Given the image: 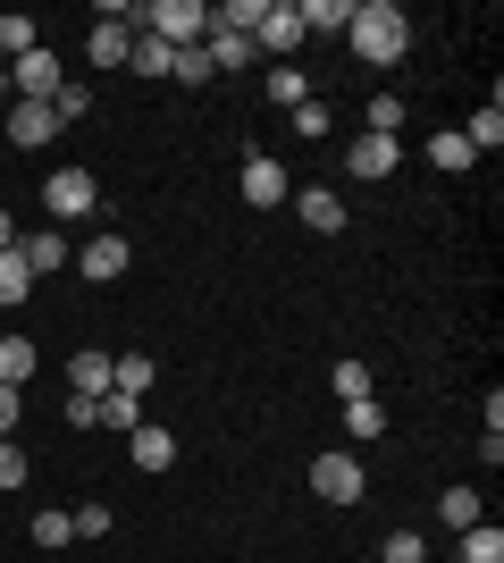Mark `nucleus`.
I'll list each match as a JSON object with an SVG mask.
<instances>
[{
	"instance_id": "nucleus-26",
	"label": "nucleus",
	"mask_w": 504,
	"mask_h": 563,
	"mask_svg": "<svg viewBox=\"0 0 504 563\" xmlns=\"http://www.w3.org/2000/svg\"><path fill=\"white\" fill-rule=\"evenodd\" d=\"M34 295V269H25V253H0V303H25Z\"/></svg>"
},
{
	"instance_id": "nucleus-7",
	"label": "nucleus",
	"mask_w": 504,
	"mask_h": 563,
	"mask_svg": "<svg viewBox=\"0 0 504 563\" xmlns=\"http://www.w3.org/2000/svg\"><path fill=\"white\" fill-rule=\"evenodd\" d=\"M0 135L18 143V152H43V143L59 135V118H51V101H9V118H0Z\"/></svg>"
},
{
	"instance_id": "nucleus-12",
	"label": "nucleus",
	"mask_w": 504,
	"mask_h": 563,
	"mask_svg": "<svg viewBox=\"0 0 504 563\" xmlns=\"http://www.w3.org/2000/svg\"><path fill=\"white\" fill-rule=\"evenodd\" d=\"M126 454H135V471H168L177 463V438H168V429H126Z\"/></svg>"
},
{
	"instance_id": "nucleus-37",
	"label": "nucleus",
	"mask_w": 504,
	"mask_h": 563,
	"mask_svg": "<svg viewBox=\"0 0 504 563\" xmlns=\"http://www.w3.org/2000/svg\"><path fill=\"white\" fill-rule=\"evenodd\" d=\"M18 396H25V387H0V438L18 429Z\"/></svg>"
},
{
	"instance_id": "nucleus-30",
	"label": "nucleus",
	"mask_w": 504,
	"mask_h": 563,
	"mask_svg": "<svg viewBox=\"0 0 504 563\" xmlns=\"http://www.w3.org/2000/svg\"><path fill=\"white\" fill-rule=\"evenodd\" d=\"M168 76H177V85H211V51H202V43H193V51H177V68H168Z\"/></svg>"
},
{
	"instance_id": "nucleus-16",
	"label": "nucleus",
	"mask_w": 504,
	"mask_h": 563,
	"mask_svg": "<svg viewBox=\"0 0 504 563\" xmlns=\"http://www.w3.org/2000/svg\"><path fill=\"white\" fill-rule=\"evenodd\" d=\"M294 18H303V34H345V25H354V0H294Z\"/></svg>"
},
{
	"instance_id": "nucleus-35",
	"label": "nucleus",
	"mask_w": 504,
	"mask_h": 563,
	"mask_svg": "<svg viewBox=\"0 0 504 563\" xmlns=\"http://www.w3.org/2000/svg\"><path fill=\"white\" fill-rule=\"evenodd\" d=\"M0 488H25V454H18V438H0Z\"/></svg>"
},
{
	"instance_id": "nucleus-10",
	"label": "nucleus",
	"mask_w": 504,
	"mask_h": 563,
	"mask_svg": "<svg viewBox=\"0 0 504 563\" xmlns=\"http://www.w3.org/2000/svg\"><path fill=\"white\" fill-rule=\"evenodd\" d=\"M126 235H85V253H76V269H85V278L93 286H110V278H126Z\"/></svg>"
},
{
	"instance_id": "nucleus-5",
	"label": "nucleus",
	"mask_w": 504,
	"mask_h": 563,
	"mask_svg": "<svg viewBox=\"0 0 504 563\" xmlns=\"http://www.w3.org/2000/svg\"><path fill=\"white\" fill-rule=\"evenodd\" d=\"M93 202H101V186L85 177V168H51V177H43V211L51 219H85Z\"/></svg>"
},
{
	"instance_id": "nucleus-31",
	"label": "nucleus",
	"mask_w": 504,
	"mask_h": 563,
	"mask_svg": "<svg viewBox=\"0 0 504 563\" xmlns=\"http://www.w3.org/2000/svg\"><path fill=\"white\" fill-rule=\"evenodd\" d=\"M395 126H404V93H379V101H370V126H361V135H395Z\"/></svg>"
},
{
	"instance_id": "nucleus-23",
	"label": "nucleus",
	"mask_w": 504,
	"mask_h": 563,
	"mask_svg": "<svg viewBox=\"0 0 504 563\" xmlns=\"http://www.w3.org/2000/svg\"><path fill=\"white\" fill-rule=\"evenodd\" d=\"M202 51H211V68H219V76H227V68H253V59H261V51L244 43V34H219V25H211V43H202Z\"/></svg>"
},
{
	"instance_id": "nucleus-8",
	"label": "nucleus",
	"mask_w": 504,
	"mask_h": 563,
	"mask_svg": "<svg viewBox=\"0 0 504 563\" xmlns=\"http://www.w3.org/2000/svg\"><path fill=\"white\" fill-rule=\"evenodd\" d=\"M345 168H354L361 186H379V177H395V168H404V143H395V135H354Z\"/></svg>"
},
{
	"instance_id": "nucleus-39",
	"label": "nucleus",
	"mask_w": 504,
	"mask_h": 563,
	"mask_svg": "<svg viewBox=\"0 0 504 563\" xmlns=\"http://www.w3.org/2000/svg\"><path fill=\"white\" fill-rule=\"evenodd\" d=\"M0 93H9V59H0Z\"/></svg>"
},
{
	"instance_id": "nucleus-22",
	"label": "nucleus",
	"mask_w": 504,
	"mask_h": 563,
	"mask_svg": "<svg viewBox=\"0 0 504 563\" xmlns=\"http://www.w3.org/2000/svg\"><path fill=\"white\" fill-rule=\"evenodd\" d=\"M110 387H119V396H152V353H119V362H110Z\"/></svg>"
},
{
	"instance_id": "nucleus-32",
	"label": "nucleus",
	"mask_w": 504,
	"mask_h": 563,
	"mask_svg": "<svg viewBox=\"0 0 504 563\" xmlns=\"http://www.w3.org/2000/svg\"><path fill=\"white\" fill-rule=\"evenodd\" d=\"M85 110H93V93H85V85H59V93H51V118H59V126H76Z\"/></svg>"
},
{
	"instance_id": "nucleus-2",
	"label": "nucleus",
	"mask_w": 504,
	"mask_h": 563,
	"mask_svg": "<svg viewBox=\"0 0 504 563\" xmlns=\"http://www.w3.org/2000/svg\"><path fill=\"white\" fill-rule=\"evenodd\" d=\"M135 25L160 34L168 51H193L202 34H211V9H202V0H152V9H135Z\"/></svg>"
},
{
	"instance_id": "nucleus-25",
	"label": "nucleus",
	"mask_w": 504,
	"mask_h": 563,
	"mask_svg": "<svg viewBox=\"0 0 504 563\" xmlns=\"http://www.w3.org/2000/svg\"><path fill=\"white\" fill-rule=\"evenodd\" d=\"M126 68H144V76H168V68H177V51H168L160 34H135V51H126Z\"/></svg>"
},
{
	"instance_id": "nucleus-36",
	"label": "nucleus",
	"mask_w": 504,
	"mask_h": 563,
	"mask_svg": "<svg viewBox=\"0 0 504 563\" xmlns=\"http://www.w3.org/2000/svg\"><path fill=\"white\" fill-rule=\"evenodd\" d=\"M76 539H110V505H85V514H76Z\"/></svg>"
},
{
	"instance_id": "nucleus-29",
	"label": "nucleus",
	"mask_w": 504,
	"mask_h": 563,
	"mask_svg": "<svg viewBox=\"0 0 504 563\" xmlns=\"http://www.w3.org/2000/svg\"><path fill=\"white\" fill-rule=\"evenodd\" d=\"M379 563H429V547H421V530H387Z\"/></svg>"
},
{
	"instance_id": "nucleus-34",
	"label": "nucleus",
	"mask_w": 504,
	"mask_h": 563,
	"mask_svg": "<svg viewBox=\"0 0 504 563\" xmlns=\"http://www.w3.org/2000/svg\"><path fill=\"white\" fill-rule=\"evenodd\" d=\"M328 126H336V118L320 110V101H303V110H294V135H303V143H320V135H328Z\"/></svg>"
},
{
	"instance_id": "nucleus-38",
	"label": "nucleus",
	"mask_w": 504,
	"mask_h": 563,
	"mask_svg": "<svg viewBox=\"0 0 504 563\" xmlns=\"http://www.w3.org/2000/svg\"><path fill=\"white\" fill-rule=\"evenodd\" d=\"M0 253H18V219L0 211Z\"/></svg>"
},
{
	"instance_id": "nucleus-14",
	"label": "nucleus",
	"mask_w": 504,
	"mask_h": 563,
	"mask_svg": "<svg viewBox=\"0 0 504 563\" xmlns=\"http://www.w3.org/2000/svg\"><path fill=\"white\" fill-rule=\"evenodd\" d=\"M110 362H119V353H93V345H76V362H68V396H110Z\"/></svg>"
},
{
	"instance_id": "nucleus-28",
	"label": "nucleus",
	"mask_w": 504,
	"mask_h": 563,
	"mask_svg": "<svg viewBox=\"0 0 504 563\" xmlns=\"http://www.w3.org/2000/svg\"><path fill=\"white\" fill-rule=\"evenodd\" d=\"M345 429H354V438H387V412H379V396L345 404Z\"/></svg>"
},
{
	"instance_id": "nucleus-17",
	"label": "nucleus",
	"mask_w": 504,
	"mask_h": 563,
	"mask_svg": "<svg viewBox=\"0 0 504 563\" xmlns=\"http://www.w3.org/2000/svg\"><path fill=\"white\" fill-rule=\"evenodd\" d=\"M93 429H144V396H93Z\"/></svg>"
},
{
	"instance_id": "nucleus-18",
	"label": "nucleus",
	"mask_w": 504,
	"mask_h": 563,
	"mask_svg": "<svg viewBox=\"0 0 504 563\" xmlns=\"http://www.w3.org/2000/svg\"><path fill=\"white\" fill-rule=\"evenodd\" d=\"M261 93L278 101V110H303V101H312V76H303V68H269V76H261Z\"/></svg>"
},
{
	"instance_id": "nucleus-15",
	"label": "nucleus",
	"mask_w": 504,
	"mask_h": 563,
	"mask_svg": "<svg viewBox=\"0 0 504 563\" xmlns=\"http://www.w3.org/2000/svg\"><path fill=\"white\" fill-rule=\"evenodd\" d=\"M18 253H25V269H34V278H51V269H68V261H76V244H68V235H25V244H18Z\"/></svg>"
},
{
	"instance_id": "nucleus-21",
	"label": "nucleus",
	"mask_w": 504,
	"mask_h": 563,
	"mask_svg": "<svg viewBox=\"0 0 504 563\" xmlns=\"http://www.w3.org/2000/svg\"><path fill=\"white\" fill-rule=\"evenodd\" d=\"M462 539V563H504V530L496 521H471V530H455Z\"/></svg>"
},
{
	"instance_id": "nucleus-6",
	"label": "nucleus",
	"mask_w": 504,
	"mask_h": 563,
	"mask_svg": "<svg viewBox=\"0 0 504 563\" xmlns=\"http://www.w3.org/2000/svg\"><path fill=\"white\" fill-rule=\"evenodd\" d=\"M312 496H328V505H361L370 479H361L354 454H320V463H312Z\"/></svg>"
},
{
	"instance_id": "nucleus-19",
	"label": "nucleus",
	"mask_w": 504,
	"mask_h": 563,
	"mask_svg": "<svg viewBox=\"0 0 504 563\" xmlns=\"http://www.w3.org/2000/svg\"><path fill=\"white\" fill-rule=\"evenodd\" d=\"M437 521H446V530H471V521H488L480 488H446V496H437Z\"/></svg>"
},
{
	"instance_id": "nucleus-27",
	"label": "nucleus",
	"mask_w": 504,
	"mask_h": 563,
	"mask_svg": "<svg viewBox=\"0 0 504 563\" xmlns=\"http://www.w3.org/2000/svg\"><path fill=\"white\" fill-rule=\"evenodd\" d=\"M34 547H51V555L76 547V514H34Z\"/></svg>"
},
{
	"instance_id": "nucleus-4",
	"label": "nucleus",
	"mask_w": 504,
	"mask_h": 563,
	"mask_svg": "<svg viewBox=\"0 0 504 563\" xmlns=\"http://www.w3.org/2000/svg\"><path fill=\"white\" fill-rule=\"evenodd\" d=\"M59 85H68L59 51H25V59H9V93H18V101H51Z\"/></svg>"
},
{
	"instance_id": "nucleus-20",
	"label": "nucleus",
	"mask_w": 504,
	"mask_h": 563,
	"mask_svg": "<svg viewBox=\"0 0 504 563\" xmlns=\"http://www.w3.org/2000/svg\"><path fill=\"white\" fill-rule=\"evenodd\" d=\"M480 161L471 143H462V126H446V135H429V168H446V177H462V168Z\"/></svg>"
},
{
	"instance_id": "nucleus-1",
	"label": "nucleus",
	"mask_w": 504,
	"mask_h": 563,
	"mask_svg": "<svg viewBox=\"0 0 504 563\" xmlns=\"http://www.w3.org/2000/svg\"><path fill=\"white\" fill-rule=\"evenodd\" d=\"M345 51H354V59H370V68H395V59L412 51V18L395 9V0H361L354 25H345Z\"/></svg>"
},
{
	"instance_id": "nucleus-3",
	"label": "nucleus",
	"mask_w": 504,
	"mask_h": 563,
	"mask_svg": "<svg viewBox=\"0 0 504 563\" xmlns=\"http://www.w3.org/2000/svg\"><path fill=\"white\" fill-rule=\"evenodd\" d=\"M303 43H312V34H303V18H294V0H269L261 25H253V51H269L278 68H294V51H303Z\"/></svg>"
},
{
	"instance_id": "nucleus-40",
	"label": "nucleus",
	"mask_w": 504,
	"mask_h": 563,
	"mask_svg": "<svg viewBox=\"0 0 504 563\" xmlns=\"http://www.w3.org/2000/svg\"><path fill=\"white\" fill-rule=\"evenodd\" d=\"M0 118H9V93H0Z\"/></svg>"
},
{
	"instance_id": "nucleus-9",
	"label": "nucleus",
	"mask_w": 504,
	"mask_h": 563,
	"mask_svg": "<svg viewBox=\"0 0 504 563\" xmlns=\"http://www.w3.org/2000/svg\"><path fill=\"white\" fill-rule=\"evenodd\" d=\"M244 202H253V211H278V202H287V168L269 161V152H244Z\"/></svg>"
},
{
	"instance_id": "nucleus-11",
	"label": "nucleus",
	"mask_w": 504,
	"mask_h": 563,
	"mask_svg": "<svg viewBox=\"0 0 504 563\" xmlns=\"http://www.w3.org/2000/svg\"><path fill=\"white\" fill-rule=\"evenodd\" d=\"M294 219L312 235H345V202H336L328 186H312V194H294Z\"/></svg>"
},
{
	"instance_id": "nucleus-24",
	"label": "nucleus",
	"mask_w": 504,
	"mask_h": 563,
	"mask_svg": "<svg viewBox=\"0 0 504 563\" xmlns=\"http://www.w3.org/2000/svg\"><path fill=\"white\" fill-rule=\"evenodd\" d=\"M25 51H43V25L34 18H0V59H25Z\"/></svg>"
},
{
	"instance_id": "nucleus-33",
	"label": "nucleus",
	"mask_w": 504,
	"mask_h": 563,
	"mask_svg": "<svg viewBox=\"0 0 504 563\" xmlns=\"http://www.w3.org/2000/svg\"><path fill=\"white\" fill-rule=\"evenodd\" d=\"M336 396H345V404L370 396V362H336Z\"/></svg>"
},
{
	"instance_id": "nucleus-13",
	"label": "nucleus",
	"mask_w": 504,
	"mask_h": 563,
	"mask_svg": "<svg viewBox=\"0 0 504 563\" xmlns=\"http://www.w3.org/2000/svg\"><path fill=\"white\" fill-rule=\"evenodd\" d=\"M462 143H471L480 161H488V152H504V101H496V93H488L480 110H471V126H462Z\"/></svg>"
}]
</instances>
